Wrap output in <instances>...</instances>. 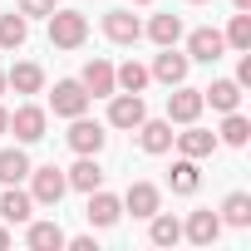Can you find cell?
Listing matches in <instances>:
<instances>
[{
  "mask_svg": "<svg viewBox=\"0 0 251 251\" xmlns=\"http://www.w3.org/2000/svg\"><path fill=\"white\" fill-rule=\"evenodd\" d=\"M0 94H5V69H0Z\"/></svg>",
  "mask_w": 251,
  "mask_h": 251,
  "instance_id": "8d00e7d4",
  "label": "cell"
},
{
  "mask_svg": "<svg viewBox=\"0 0 251 251\" xmlns=\"http://www.w3.org/2000/svg\"><path fill=\"white\" fill-rule=\"evenodd\" d=\"M231 5H236V10H251V0H231Z\"/></svg>",
  "mask_w": 251,
  "mask_h": 251,
  "instance_id": "d590c367",
  "label": "cell"
},
{
  "mask_svg": "<svg viewBox=\"0 0 251 251\" xmlns=\"http://www.w3.org/2000/svg\"><path fill=\"white\" fill-rule=\"evenodd\" d=\"M173 143L182 148V158H212L217 153V133L197 128V123H187V133H173Z\"/></svg>",
  "mask_w": 251,
  "mask_h": 251,
  "instance_id": "e0dca14e",
  "label": "cell"
},
{
  "mask_svg": "<svg viewBox=\"0 0 251 251\" xmlns=\"http://www.w3.org/2000/svg\"><path fill=\"white\" fill-rule=\"evenodd\" d=\"M182 236H187L192 246H212V241L222 236V217H217L212 207H197V212L187 217V226H182Z\"/></svg>",
  "mask_w": 251,
  "mask_h": 251,
  "instance_id": "8fae6325",
  "label": "cell"
},
{
  "mask_svg": "<svg viewBox=\"0 0 251 251\" xmlns=\"http://www.w3.org/2000/svg\"><path fill=\"white\" fill-rule=\"evenodd\" d=\"M148 118V103L143 94H108V128H138V123Z\"/></svg>",
  "mask_w": 251,
  "mask_h": 251,
  "instance_id": "3957f363",
  "label": "cell"
},
{
  "mask_svg": "<svg viewBox=\"0 0 251 251\" xmlns=\"http://www.w3.org/2000/svg\"><path fill=\"white\" fill-rule=\"evenodd\" d=\"M222 40H226V45H231V50H241V54H246V50H251V10H236V15H231V25H226V35H222Z\"/></svg>",
  "mask_w": 251,
  "mask_h": 251,
  "instance_id": "f1b7e54d",
  "label": "cell"
},
{
  "mask_svg": "<svg viewBox=\"0 0 251 251\" xmlns=\"http://www.w3.org/2000/svg\"><path fill=\"white\" fill-rule=\"evenodd\" d=\"M246 138H251V123L231 108L226 113V123H222V133H217V143H231V148H246Z\"/></svg>",
  "mask_w": 251,
  "mask_h": 251,
  "instance_id": "f546056e",
  "label": "cell"
},
{
  "mask_svg": "<svg viewBox=\"0 0 251 251\" xmlns=\"http://www.w3.org/2000/svg\"><path fill=\"white\" fill-rule=\"evenodd\" d=\"M25 226H30V231H25V241H30V251H59V246L69 241L59 222H35V217H30Z\"/></svg>",
  "mask_w": 251,
  "mask_h": 251,
  "instance_id": "ac0fdd59",
  "label": "cell"
},
{
  "mask_svg": "<svg viewBox=\"0 0 251 251\" xmlns=\"http://www.w3.org/2000/svg\"><path fill=\"white\" fill-rule=\"evenodd\" d=\"M64 246H69V251H99L94 236H74V241H64Z\"/></svg>",
  "mask_w": 251,
  "mask_h": 251,
  "instance_id": "d6a6232c",
  "label": "cell"
},
{
  "mask_svg": "<svg viewBox=\"0 0 251 251\" xmlns=\"http://www.w3.org/2000/svg\"><path fill=\"white\" fill-rule=\"evenodd\" d=\"M5 246H10V231H5V226H0V251H5Z\"/></svg>",
  "mask_w": 251,
  "mask_h": 251,
  "instance_id": "e575fe53",
  "label": "cell"
},
{
  "mask_svg": "<svg viewBox=\"0 0 251 251\" xmlns=\"http://www.w3.org/2000/svg\"><path fill=\"white\" fill-rule=\"evenodd\" d=\"M133 5H153V0H133Z\"/></svg>",
  "mask_w": 251,
  "mask_h": 251,
  "instance_id": "f35d334b",
  "label": "cell"
},
{
  "mask_svg": "<svg viewBox=\"0 0 251 251\" xmlns=\"http://www.w3.org/2000/svg\"><path fill=\"white\" fill-rule=\"evenodd\" d=\"M84 217H89V226H113V222L123 217V197H113V192L94 187V192H89V207H84Z\"/></svg>",
  "mask_w": 251,
  "mask_h": 251,
  "instance_id": "30bf717a",
  "label": "cell"
},
{
  "mask_svg": "<svg viewBox=\"0 0 251 251\" xmlns=\"http://www.w3.org/2000/svg\"><path fill=\"white\" fill-rule=\"evenodd\" d=\"M148 79H153V74H148L138 59H128V64H118V69H113V84H118L123 94H143V89H148Z\"/></svg>",
  "mask_w": 251,
  "mask_h": 251,
  "instance_id": "484cf974",
  "label": "cell"
},
{
  "mask_svg": "<svg viewBox=\"0 0 251 251\" xmlns=\"http://www.w3.org/2000/svg\"><path fill=\"white\" fill-rule=\"evenodd\" d=\"M5 89H15V94H40V89H45V69H40V64H15V69L5 74Z\"/></svg>",
  "mask_w": 251,
  "mask_h": 251,
  "instance_id": "603a6c76",
  "label": "cell"
},
{
  "mask_svg": "<svg viewBox=\"0 0 251 251\" xmlns=\"http://www.w3.org/2000/svg\"><path fill=\"white\" fill-rule=\"evenodd\" d=\"M202 103H212L217 113H231V108H241V84L236 79H217L212 89H202Z\"/></svg>",
  "mask_w": 251,
  "mask_h": 251,
  "instance_id": "ffe728a7",
  "label": "cell"
},
{
  "mask_svg": "<svg viewBox=\"0 0 251 251\" xmlns=\"http://www.w3.org/2000/svg\"><path fill=\"white\" fill-rule=\"evenodd\" d=\"M64 182H69L74 192H94V187H103V168H99V158H94V153H79V163L64 173Z\"/></svg>",
  "mask_w": 251,
  "mask_h": 251,
  "instance_id": "9a60e30c",
  "label": "cell"
},
{
  "mask_svg": "<svg viewBox=\"0 0 251 251\" xmlns=\"http://www.w3.org/2000/svg\"><path fill=\"white\" fill-rule=\"evenodd\" d=\"M236 84H241V89L251 84V50H246V54H241V64H236Z\"/></svg>",
  "mask_w": 251,
  "mask_h": 251,
  "instance_id": "1f68e13d",
  "label": "cell"
},
{
  "mask_svg": "<svg viewBox=\"0 0 251 251\" xmlns=\"http://www.w3.org/2000/svg\"><path fill=\"white\" fill-rule=\"evenodd\" d=\"M138 143H143V153H168L173 148V123L168 118H143L138 123Z\"/></svg>",
  "mask_w": 251,
  "mask_h": 251,
  "instance_id": "d6986e66",
  "label": "cell"
},
{
  "mask_svg": "<svg viewBox=\"0 0 251 251\" xmlns=\"http://www.w3.org/2000/svg\"><path fill=\"white\" fill-rule=\"evenodd\" d=\"M25 40H30V20H25L20 10L0 15V50H20Z\"/></svg>",
  "mask_w": 251,
  "mask_h": 251,
  "instance_id": "cb8c5ba5",
  "label": "cell"
},
{
  "mask_svg": "<svg viewBox=\"0 0 251 251\" xmlns=\"http://www.w3.org/2000/svg\"><path fill=\"white\" fill-rule=\"evenodd\" d=\"M45 20H50V45L54 50H79L89 40V20L79 10H50Z\"/></svg>",
  "mask_w": 251,
  "mask_h": 251,
  "instance_id": "6da1fadb",
  "label": "cell"
},
{
  "mask_svg": "<svg viewBox=\"0 0 251 251\" xmlns=\"http://www.w3.org/2000/svg\"><path fill=\"white\" fill-rule=\"evenodd\" d=\"M222 50H226V40H222V30H212V25H202V30L187 35V59H197V64H217Z\"/></svg>",
  "mask_w": 251,
  "mask_h": 251,
  "instance_id": "ba28073f",
  "label": "cell"
},
{
  "mask_svg": "<svg viewBox=\"0 0 251 251\" xmlns=\"http://www.w3.org/2000/svg\"><path fill=\"white\" fill-rule=\"evenodd\" d=\"M79 84L89 89V99H108V94H118V84H113V64H108V59H89L84 74H79Z\"/></svg>",
  "mask_w": 251,
  "mask_h": 251,
  "instance_id": "7c38bea8",
  "label": "cell"
},
{
  "mask_svg": "<svg viewBox=\"0 0 251 251\" xmlns=\"http://www.w3.org/2000/svg\"><path fill=\"white\" fill-rule=\"evenodd\" d=\"M187 69H192V59H187V54H177L173 45H163V54L153 59V69H148V74H153L158 84H168V89H173V84H182V79H187Z\"/></svg>",
  "mask_w": 251,
  "mask_h": 251,
  "instance_id": "9c48e42d",
  "label": "cell"
},
{
  "mask_svg": "<svg viewBox=\"0 0 251 251\" xmlns=\"http://www.w3.org/2000/svg\"><path fill=\"white\" fill-rule=\"evenodd\" d=\"M148 40H153L158 50H163V45H177V40H182V20H177V15H153V20H148Z\"/></svg>",
  "mask_w": 251,
  "mask_h": 251,
  "instance_id": "4316f807",
  "label": "cell"
},
{
  "mask_svg": "<svg viewBox=\"0 0 251 251\" xmlns=\"http://www.w3.org/2000/svg\"><path fill=\"white\" fill-rule=\"evenodd\" d=\"M0 217H5L10 226H15V222H30V217H35V197L20 192V182H10L5 192H0Z\"/></svg>",
  "mask_w": 251,
  "mask_h": 251,
  "instance_id": "2e32d148",
  "label": "cell"
},
{
  "mask_svg": "<svg viewBox=\"0 0 251 251\" xmlns=\"http://www.w3.org/2000/svg\"><path fill=\"white\" fill-rule=\"evenodd\" d=\"M197 182H202V177H197V158H177V163H173V173H168V187H173V192H182V197H192V192H197Z\"/></svg>",
  "mask_w": 251,
  "mask_h": 251,
  "instance_id": "d4e9b609",
  "label": "cell"
},
{
  "mask_svg": "<svg viewBox=\"0 0 251 251\" xmlns=\"http://www.w3.org/2000/svg\"><path fill=\"white\" fill-rule=\"evenodd\" d=\"M158 207H163V192H158L153 182H133L128 192H123V212H133V217H143V222H148Z\"/></svg>",
  "mask_w": 251,
  "mask_h": 251,
  "instance_id": "5bb4252c",
  "label": "cell"
},
{
  "mask_svg": "<svg viewBox=\"0 0 251 251\" xmlns=\"http://www.w3.org/2000/svg\"><path fill=\"white\" fill-rule=\"evenodd\" d=\"M187 5H207V0H187Z\"/></svg>",
  "mask_w": 251,
  "mask_h": 251,
  "instance_id": "74e56055",
  "label": "cell"
},
{
  "mask_svg": "<svg viewBox=\"0 0 251 251\" xmlns=\"http://www.w3.org/2000/svg\"><path fill=\"white\" fill-rule=\"evenodd\" d=\"M202 89H187V84H173L168 94V123H197L202 118Z\"/></svg>",
  "mask_w": 251,
  "mask_h": 251,
  "instance_id": "8992f818",
  "label": "cell"
},
{
  "mask_svg": "<svg viewBox=\"0 0 251 251\" xmlns=\"http://www.w3.org/2000/svg\"><path fill=\"white\" fill-rule=\"evenodd\" d=\"M45 128H50V113H45L40 103H25V108H15V113H10V133H15L20 143H40V138H45Z\"/></svg>",
  "mask_w": 251,
  "mask_h": 251,
  "instance_id": "52a82bcc",
  "label": "cell"
},
{
  "mask_svg": "<svg viewBox=\"0 0 251 251\" xmlns=\"http://www.w3.org/2000/svg\"><path fill=\"white\" fill-rule=\"evenodd\" d=\"M64 192H69L64 168H54V163L30 168V197H35V207H59V197H64Z\"/></svg>",
  "mask_w": 251,
  "mask_h": 251,
  "instance_id": "7a4b0ae2",
  "label": "cell"
},
{
  "mask_svg": "<svg viewBox=\"0 0 251 251\" xmlns=\"http://www.w3.org/2000/svg\"><path fill=\"white\" fill-rule=\"evenodd\" d=\"M15 10H20L25 20H35V15H50V10H54V0H20Z\"/></svg>",
  "mask_w": 251,
  "mask_h": 251,
  "instance_id": "4dcf8cb0",
  "label": "cell"
},
{
  "mask_svg": "<svg viewBox=\"0 0 251 251\" xmlns=\"http://www.w3.org/2000/svg\"><path fill=\"white\" fill-rule=\"evenodd\" d=\"M0 133H10V108H0Z\"/></svg>",
  "mask_w": 251,
  "mask_h": 251,
  "instance_id": "836d02e7",
  "label": "cell"
},
{
  "mask_svg": "<svg viewBox=\"0 0 251 251\" xmlns=\"http://www.w3.org/2000/svg\"><path fill=\"white\" fill-rule=\"evenodd\" d=\"M64 138H69V148H74V153H94V158H99V153H103V143H108L103 123H94V118H84V113H79V118H69V133H64Z\"/></svg>",
  "mask_w": 251,
  "mask_h": 251,
  "instance_id": "5b68a950",
  "label": "cell"
},
{
  "mask_svg": "<svg viewBox=\"0 0 251 251\" xmlns=\"http://www.w3.org/2000/svg\"><path fill=\"white\" fill-rule=\"evenodd\" d=\"M89 89L79 84V79H59L54 84V94H50V108L59 113V118H79V113H89Z\"/></svg>",
  "mask_w": 251,
  "mask_h": 251,
  "instance_id": "277c9868",
  "label": "cell"
},
{
  "mask_svg": "<svg viewBox=\"0 0 251 251\" xmlns=\"http://www.w3.org/2000/svg\"><path fill=\"white\" fill-rule=\"evenodd\" d=\"M25 177H30V158H25V148H0V187L25 182Z\"/></svg>",
  "mask_w": 251,
  "mask_h": 251,
  "instance_id": "7402d4cb",
  "label": "cell"
},
{
  "mask_svg": "<svg viewBox=\"0 0 251 251\" xmlns=\"http://www.w3.org/2000/svg\"><path fill=\"white\" fill-rule=\"evenodd\" d=\"M217 217H222L226 226H251V197H246V192H231Z\"/></svg>",
  "mask_w": 251,
  "mask_h": 251,
  "instance_id": "83f0119b",
  "label": "cell"
},
{
  "mask_svg": "<svg viewBox=\"0 0 251 251\" xmlns=\"http://www.w3.org/2000/svg\"><path fill=\"white\" fill-rule=\"evenodd\" d=\"M103 35H108L113 45H138L143 25H138L133 10H108V15H103Z\"/></svg>",
  "mask_w": 251,
  "mask_h": 251,
  "instance_id": "4fadbf2b",
  "label": "cell"
},
{
  "mask_svg": "<svg viewBox=\"0 0 251 251\" xmlns=\"http://www.w3.org/2000/svg\"><path fill=\"white\" fill-rule=\"evenodd\" d=\"M148 236H153V246H177V241H182V222L158 207V212L148 217Z\"/></svg>",
  "mask_w": 251,
  "mask_h": 251,
  "instance_id": "44dd1931",
  "label": "cell"
}]
</instances>
